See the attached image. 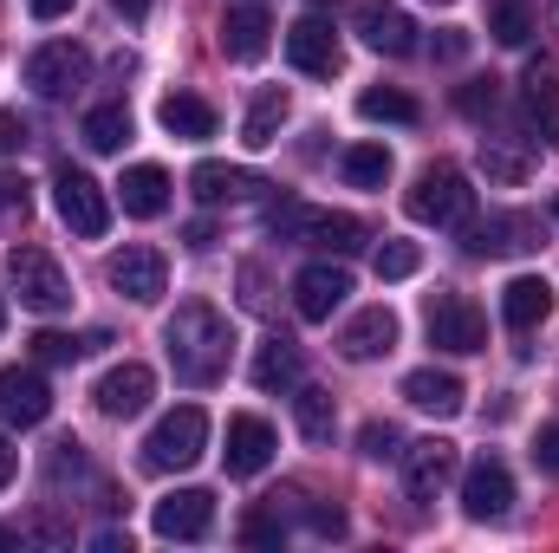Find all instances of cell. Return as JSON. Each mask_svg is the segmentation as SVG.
<instances>
[{
    "label": "cell",
    "mask_w": 559,
    "mask_h": 553,
    "mask_svg": "<svg viewBox=\"0 0 559 553\" xmlns=\"http://www.w3.org/2000/svg\"><path fill=\"white\" fill-rule=\"evenodd\" d=\"M481 169H488L495 183H521V176H527V163H521L514 150H501V143H488V138H481Z\"/></svg>",
    "instance_id": "cell-39"
},
{
    "label": "cell",
    "mask_w": 559,
    "mask_h": 553,
    "mask_svg": "<svg viewBox=\"0 0 559 553\" xmlns=\"http://www.w3.org/2000/svg\"><path fill=\"white\" fill-rule=\"evenodd\" d=\"M391 345H397V313H391V306H365V313H352L345 332H338V352H345L352 365H371V358H384Z\"/></svg>",
    "instance_id": "cell-18"
},
{
    "label": "cell",
    "mask_w": 559,
    "mask_h": 553,
    "mask_svg": "<svg viewBox=\"0 0 559 553\" xmlns=\"http://www.w3.org/2000/svg\"><path fill=\"white\" fill-rule=\"evenodd\" d=\"M0 548H20V534H13V528H0Z\"/></svg>",
    "instance_id": "cell-48"
},
{
    "label": "cell",
    "mask_w": 559,
    "mask_h": 553,
    "mask_svg": "<svg viewBox=\"0 0 559 553\" xmlns=\"http://www.w3.org/2000/svg\"><path fill=\"white\" fill-rule=\"evenodd\" d=\"M547 313H554V280L514 274L508 286H501V319H508V332H534Z\"/></svg>",
    "instance_id": "cell-22"
},
{
    "label": "cell",
    "mask_w": 559,
    "mask_h": 553,
    "mask_svg": "<svg viewBox=\"0 0 559 553\" xmlns=\"http://www.w3.org/2000/svg\"><path fill=\"white\" fill-rule=\"evenodd\" d=\"M26 13L33 20H59V13H72V0H26Z\"/></svg>",
    "instance_id": "cell-45"
},
{
    "label": "cell",
    "mask_w": 559,
    "mask_h": 553,
    "mask_svg": "<svg viewBox=\"0 0 559 553\" xmlns=\"http://www.w3.org/2000/svg\"><path fill=\"white\" fill-rule=\"evenodd\" d=\"M163 352H169L176 385L209 391V385L228 372V358H235V326H228L209 299H182V306L163 319Z\"/></svg>",
    "instance_id": "cell-1"
},
{
    "label": "cell",
    "mask_w": 559,
    "mask_h": 553,
    "mask_svg": "<svg viewBox=\"0 0 559 553\" xmlns=\"http://www.w3.org/2000/svg\"><path fill=\"white\" fill-rule=\"evenodd\" d=\"M411 215H417L423 228H468V215H475L468 176L455 163H429L417 176V189H411Z\"/></svg>",
    "instance_id": "cell-4"
},
{
    "label": "cell",
    "mask_w": 559,
    "mask_h": 553,
    "mask_svg": "<svg viewBox=\"0 0 559 553\" xmlns=\"http://www.w3.org/2000/svg\"><path fill=\"white\" fill-rule=\"evenodd\" d=\"M85 72H92V52H85L79 39H46V46L26 52V85H33L39 98H66V92H79Z\"/></svg>",
    "instance_id": "cell-8"
},
{
    "label": "cell",
    "mask_w": 559,
    "mask_h": 553,
    "mask_svg": "<svg viewBox=\"0 0 559 553\" xmlns=\"http://www.w3.org/2000/svg\"><path fill=\"white\" fill-rule=\"evenodd\" d=\"M306 528H312L319 541H338V534H345V515H338V508H306Z\"/></svg>",
    "instance_id": "cell-41"
},
{
    "label": "cell",
    "mask_w": 559,
    "mask_h": 553,
    "mask_svg": "<svg viewBox=\"0 0 559 553\" xmlns=\"http://www.w3.org/2000/svg\"><path fill=\"white\" fill-rule=\"evenodd\" d=\"M299 430H306L312 443H332V398H325V391H312V385L299 391Z\"/></svg>",
    "instance_id": "cell-35"
},
{
    "label": "cell",
    "mask_w": 559,
    "mask_h": 553,
    "mask_svg": "<svg viewBox=\"0 0 559 553\" xmlns=\"http://www.w3.org/2000/svg\"><path fill=\"white\" fill-rule=\"evenodd\" d=\"M7 286H13L20 306H33V313H66V306H72V280H66V268H59L46 248H13V255H7Z\"/></svg>",
    "instance_id": "cell-5"
},
{
    "label": "cell",
    "mask_w": 559,
    "mask_h": 553,
    "mask_svg": "<svg viewBox=\"0 0 559 553\" xmlns=\"http://www.w3.org/2000/svg\"><path fill=\"white\" fill-rule=\"evenodd\" d=\"M274 449H280V436H274V423L267 416H254V411H241V416H228V449H222V462H228V475H261L267 462H274Z\"/></svg>",
    "instance_id": "cell-12"
},
{
    "label": "cell",
    "mask_w": 559,
    "mask_h": 553,
    "mask_svg": "<svg viewBox=\"0 0 559 553\" xmlns=\"http://www.w3.org/2000/svg\"><path fill=\"white\" fill-rule=\"evenodd\" d=\"M13 475H20V456H13V449H7V436H0V489H7Z\"/></svg>",
    "instance_id": "cell-46"
},
{
    "label": "cell",
    "mask_w": 559,
    "mask_h": 553,
    "mask_svg": "<svg viewBox=\"0 0 559 553\" xmlns=\"http://www.w3.org/2000/svg\"><path fill=\"white\" fill-rule=\"evenodd\" d=\"M286 59H293L299 72H312V79H332V72H338V33H332V20H325V13L293 20V26H286Z\"/></svg>",
    "instance_id": "cell-16"
},
{
    "label": "cell",
    "mask_w": 559,
    "mask_h": 553,
    "mask_svg": "<svg viewBox=\"0 0 559 553\" xmlns=\"http://www.w3.org/2000/svg\"><path fill=\"white\" fill-rule=\"evenodd\" d=\"M150 528L163 541H202L215 528V495L209 489H169L156 508H150Z\"/></svg>",
    "instance_id": "cell-11"
},
{
    "label": "cell",
    "mask_w": 559,
    "mask_h": 553,
    "mask_svg": "<svg viewBox=\"0 0 559 553\" xmlns=\"http://www.w3.org/2000/svg\"><path fill=\"white\" fill-rule=\"evenodd\" d=\"M254 385H261V391H293V385H299V345H293V339H261V352H254Z\"/></svg>",
    "instance_id": "cell-27"
},
{
    "label": "cell",
    "mask_w": 559,
    "mask_h": 553,
    "mask_svg": "<svg viewBox=\"0 0 559 553\" xmlns=\"http://www.w3.org/2000/svg\"><path fill=\"white\" fill-rule=\"evenodd\" d=\"M202 449H209V411H202V404H176L169 416H156V430L143 436V469L176 475V469H189Z\"/></svg>",
    "instance_id": "cell-3"
},
{
    "label": "cell",
    "mask_w": 559,
    "mask_h": 553,
    "mask_svg": "<svg viewBox=\"0 0 559 553\" xmlns=\"http://www.w3.org/2000/svg\"><path fill=\"white\" fill-rule=\"evenodd\" d=\"M371 268H378V280H411L423 268V248L417 242H384V248L371 255Z\"/></svg>",
    "instance_id": "cell-34"
},
{
    "label": "cell",
    "mask_w": 559,
    "mask_h": 553,
    "mask_svg": "<svg viewBox=\"0 0 559 553\" xmlns=\"http://www.w3.org/2000/svg\"><path fill=\"white\" fill-rule=\"evenodd\" d=\"M267 228L286 242H306V248H325V255H352L365 248V222L345 215V209H306V202H274L267 209Z\"/></svg>",
    "instance_id": "cell-2"
},
{
    "label": "cell",
    "mask_w": 559,
    "mask_h": 553,
    "mask_svg": "<svg viewBox=\"0 0 559 553\" xmlns=\"http://www.w3.org/2000/svg\"><path fill=\"white\" fill-rule=\"evenodd\" d=\"M312 7H338V0H312Z\"/></svg>",
    "instance_id": "cell-50"
},
{
    "label": "cell",
    "mask_w": 559,
    "mask_h": 553,
    "mask_svg": "<svg viewBox=\"0 0 559 553\" xmlns=\"http://www.w3.org/2000/svg\"><path fill=\"white\" fill-rule=\"evenodd\" d=\"M111 286L131 299V306H150V299H163V280H169V268H163V255L156 248H124V255H111Z\"/></svg>",
    "instance_id": "cell-19"
},
{
    "label": "cell",
    "mask_w": 559,
    "mask_h": 553,
    "mask_svg": "<svg viewBox=\"0 0 559 553\" xmlns=\"http://www.w3.org/2000/svg\"><path fill=\"white\" fill-rule=\"evenodd\" d=\"M436 7H442V0H436Z\"/></svg>",
    "instance_id": "cell-52"
},
{
    "label": "cell",
    "mask_w": 559,
    "mask_h": 553,
    "mask_svg": "<svg viewBox=\"0 0 559 553\" xmlns=\"http://www.w3.org/2000/svg\"><path fill=\"white\" fill-rule=\"evenodd\" d=\"M118 202H124V215L156 222V215L169 209V169H163V163H131L124 183H118Z\"/></svg>",
    "instance_id": "cell-23"
},
{
    "label": "cell",
    "mask_w": 559,
    "mask_h": 553,
    "mask_svg": "<svg viewBox=\"0 0 559 553\" xmlns=\"http://www.w3.org/2000/svg\"><path fill=\"white\" fill-rule=\"evenodd\" d=\"M345 293H352V274H345L338 261H312V268H299V280H293V306H299V319H312V326H325V319L345 306Z\"/></svg>",
    "instance_id": "cell-14"
},
{
    "label": "cell",
    "mask_w": 559,
    "mask_h": 553,
    "mask_svg": "<svg viewBox=\"0 0 559 553\" xmlns=\"http://www.w3.org/2000/svg\"><path fill=\"white\" fill-rule=\"evenodd\" d=\"M156 125L182 143H202V138H215V105L195 98V92H169V98L156 105Z\"/></svg>",
    "instance_id": "cell-24"
},
{
    "label": "cell",
    "mask_w": 559,
    "mask_h": 553,
    "mask_svg": "<svg viewBox=\"0 0 559 553\" xmlns=\"http://www.w3.org/2000/svg\"><path fill=\"white\" fill-rule=\"evenodd\" d=\"M423 326H429V345L436 352H455V358L488 352V319H481V306L468 293H436L429 313H423Z\"/></svg>",
    "instance_id": "cell-6"
},
{
    "label": "cell",
    "mask_w": 559,
    "mask_h": 553,
    "mask_svg": "<svg viewBox=\"0 0 559 553\" xmlns=\"http://www.w3.org/2000/svg\"><path fill=\"white\" fill-rule=\"evenodd\" d=\"M0 326H7V293H0Z\"/></svg>",
    "instance_id": "cell-49"
},
{
    "label": "cell",
    "mask_w": 559,
    "mask_h": 553,
    "mask_svg": "<svg viewBox=\"0 0 559 553\" xmlns=\"http://www.w3.org/2000/svg\"><path fill=\"white\" fill-rule=\"evenodd\" d=\"M462 508H468V521H501V515L514 508V475H508L501 456H475V462H468V475H462Z\"/></svg>",
    "instance_id": "cell-10"
},
{
    "label": "cell",
    "mask_w": 559,
    "mask_h": 553,
    "mask_svg": "<svg viewBox=\"0 0 559 553\" xmlns=\"http://www.w3.org/2000/svg\"><path fill=\"white\" fill-rule=\"evenodd\" d=\"M358 118L365 125H417L423 105L411 92H397V85H371V92H358Z\"/></svg>",
    "instance_id": "cell-28"
},
{
    "label": "cell",
    "mask_w": 559,
    "mask_h": 553,
    "mask_svg": "<svg viewBox=\"0 0 559 553\" xmlns=\"http://www.w3.org/2000/svg\"><path fill=\"white\" fill-rule=\"evenodd\" d=\"M92 398H98V411L118 416V423H124V416H143L150 411V398H156V372L138 365V358H124V365H111V372L98 378Z\"/></svg>",
    "instance_id": "cell-13"
},
{
    "label": "cell",
    "mask_w": 559,
    "mask_h": 553,
    "mask_svg": "<svg viewBox=\"0 0 559 553\" xmlns=\"http://www.w3.org/2000/svg\"><path fill=\"white\" fill-rule=\"evenodd\" d=\"M267 39H274V20H267V7L241 0V7H228V13H222V52H228L235 66H254V59L267 52Z\"/></svg>",
    "instance_id": "cell-20"
},
{
    "label": "cell",
    "mask_w": 559,
    "mask_h": 553,
    "mask_svg": "<svg viewBox=\"0 0 559 553\" xmlns=\"http://www.w3.org/2000/svg\"><path fill=\"white\" fill-rule=\"evenodd\" d=\"M455 105H462V118H488V111H495V79H468V85L455 92Z\"/></svg>",
    "instance_id": "cell-40"
},
{
    "label": "cell",
    "mask_w": 559,
    "mask_h": 553,
    "mask_svg": "<svg viewBox=\"0 0 559 553\" xmlns=\"http://www.w3.org/2000/svg\"><path fill=\"white\" fill-rule=\"evenodd\" d=\"M462 248H468V255H481V261H501V255H527V248H540V215H527V209L488 215V222L462 228Z\"/></svg>",
    "instance_id": "cell-9"
},
{
    "label": "cell",
    "mask_w": 559,
    "mask_h": 553,
    "mask_svg": "<svg viewBox=\"0 0 559 553\" xmlns=\"http://www.w3.org/2000/svg\"><path fill=\"white\" fill-rule=\"evenodd\" d=\"M534 462H540L547 475H559V423H547V430L534 436Z\"/></svg>",
    "instance_id": "cell-42"
},
{
    "label": "cell",
    "mask_w": 559,
    "mask_h": 553,
    "mask_svg": "<svg viewBox=\"0 0 559 553\" xmlns=\"http://www.w3.org/2000/svg\"><path fill=\"white\" fill-rule=\"evenodd\" d=\"M52 202H59V222H66L72 235H85V242H98V235L111 228V196H105L85 169H72V163H59V176H52Z\"/></svg>",
    "instance_id": "cell-7"
},
{
    "label": "cell",
    "mask_w": 559,
    "mask_h": 553,
    "mask_svg": "<svg viewBox=\"0 0 559 553\" xmlns=\"http://www.w3.org/2000/svg\"><path fill=\"white\" fill-rule=\"evenodd\" d=\"M26 150V125H20V111H0V156H20Z\"/></svg>",
    "instance_id": "cell-43"
},
{
    "label": "cell",
    "mask_w": 559,
    "mask_h": 553,
    "mask_svg": "<svg viewBox=\"0 0 559 553\" xmlns=\"http://www.w3.org/2000/svg\"><path fill=\"white\" fill-rule=\"evenodd\" d=\"M358 39L371 52H384V59H404V52H417V20L404 7H391V0H365L358 7Z\"/></svg>",
    "instance_id": "cell-15"
},
{
    "label": "cell",
    "mask_w": 559,
    "mask_h": 553,
    "mask_svg": "<svg viewBox=\"0 0 559 553\" xmlns=\"http://www.w3.org/2000/svg\"><path fill=\"white\" fill-rule=\"evenodd\" d=\"M26 209H33V183L0 169V222H26Z\"/></svg>",
    "instance_id": "cell-37"
},
{
    "label": "cell",
    "mask_w": 559,
    "mask_h": 553,
    "mask_svg": "<svg viewBox=\"0 0 559 553\" xmlns=\"http://www.w3.org/2000/svg\"><path fill=\"white\" fill-rule=\"evenodd\" d=\"M286 111H293V98H286L280 85L254 92V105H248V125H241V143H248V150H267V143H280V125H286Z\"/></svg>",
    "instance_id": "cell-26"
},
{
    "label": "cell",
    "mask_w": 559,
    "mask_h": 553,
    "mask_svg": "<svg viewBox=\"0 0 559 553\" xmlns=\"http://www.w3.org/2000/svg\"><path fill=\"white\" fill-rule=\"evenodd\" d=\"M241 541H248V548H280V541H286V521L267 515V508H254V515L241 521Z\"/></svg>",
    "instance_id": "cell-38"
},
{
    "label": "cell",
    "mask_w": 559,
    "mask_h": 553,
    "mask_svg": "<svg viewBox=\"0 0 559 553\" xmlns=\"http://www.w3.org/2000/svg\"><path fill=\"white\" fill-rule=\"evenodd\" d=\"M468 52V33L462 26H442V39H436V59H462Z\"/></svg>",
    "instance_id": "cell-44"
},
{
    "label": "cell",
    "mask_w": 559,
    "mask_h": 553,
    "mask_svg": "<svg viewBox=\"0 0 559 553\" xmlns=\"http://www.w3.org/2000/svg\"><path fill=\"white\" fill-rule=\"evenodd\" d=\"M554 215H559V196H554Z\"/></svg>",
    "instance_id": "cell-51"
},
{
    "label": "cell",
    "mask_w": 559,
    "mask_h": 553,
    "mask_svg": "<svg viewBox=\"0 0 559 553\" xmlns=\"http://www.w3.org/2000/svg\"><path fill=\"white\" fill-rule=\"evenodd\" d=\"M338 169H345L352 189H384V183H391V150H384V143H352Z\"/></svg>",
    "instance_id": "cell-31"
},
{
    "label": "cell",
    "mask_w": 559,
    "mask_h": 553,
    "mask_svg": "<svg viewBox=\"0 0 559 553\" xmlns=\"http://www.w3.org/2000/svg\"><path fill=\"white\" fill-rule=\"evenodd\" d=\"M105 345V332H85V339H72V332H39L33 339V358L39 365H72V358H85V352H98Z\"/></svg>",
    "instance_id": "cell-32"
},
{
    "label": "cell",
    "mask_w": 559,
    "mask_h": 553,
    "mask_svg": "<svg viewBox=\"0 0 559 553\" xmlns=\"http://www.w3.org/2000/svg\"><path fill=\"white\" fill-rule=\"evenodd\" d=\"M0 416H13L20 430L46 423V416H52V385H46L33 365H7V372H0Z\"/></svg>",
    "instance_id": "cell-17"
},
{
    "label": "cell",
    "mask_w": 559,
    "mask_h": 553,
    "mask_svg": "<svg viewBox=\"0 0 559 553\" xmlns=\"http://www.w3.org/2000/svg\"><path fill=\"white\" fill-rule=\"evenodd\" d=\"M79 138L92 143L98 156L124 150V143H131V111H124V105H92V111H85V131H79Z\"/></svg>",
    "instance_id": "cell-30"
},
{
    "label": "cell",
    "mask_w": 559,
    "mask_h": 553,
    "mask_svg": "<svg viewBox=\"0 0 559 553\" xmlns=\"http://www.w3.org/2000/svg\"><path fill=\"white\" fill-rule=\"evenodd\" d=\"M404 398H411L417 411H429V416H455L468 391H462V378H455V372L423 365V372H411V378H404Z\"/></svg>",
    "instance_id": "cell-25"
},
{
    "label": "cell",
    "mask_w": 559,
    "mask_h": 553,
    "mask_svg": "<svg viewBox=\"0 0 559 553\" xmlns=\"http://www.w3.org/2000/svg\"><path fill=\"white\" fill-rule=\"evenodd\" d=\"M358 443H365V456H371V462H391V456H404V436H397V423H365V430H358Z\"/></svg>",
    "instance_id": "cell-36"
},
{
    "label": "cell",
    "mask_w": 559,
    "mask_h": 553,
    "mask_svg": "<svg viewBox=\"0 0 559 553\" xmlns=\"http://www.w3.org/2000/svg\"><path fill=\"white\" fill-rule=\"evenodd\" d=\"M189 189H195V202H228V196H248L254 176L248 169H228V163H195L189 169Z\"/></svg>",
    "instance_id": "cell-29"
},
{
    "label": "cell",
    "mask_w": 559,
    "mask_h": 553,
    "mask_svg": "<svg viewBox=\"0 0 559 553\" xmlns=\"http://www.w3.org/2000/svg\"><path fill=\"white\" fill-rule=\"evenodd\" d=\"M449 475H455V443L429 436V443H411L404 449V489H411V502H429Z\"/></svg>",
    "instance_id": "cell-21"
},
{
    "label": "cell",
    "mask_w": 559,
    "mask_h": 553,
    "mask_svg": "<svg viewBox=\"0 0 559 553\" xmlns=\"http://www.w3.org/2000/svg\"><path fill=\"white\" fill-rule=\"evenodd\" d=\"M488 33H495L501 46H527V39H534V13H527V0H501L495 20H488Z\"/></svg>",
    "instance_id": "cell-33"
},
{
    "label": "cell",
    "mask_w": 559,
    "mask_h": 553,
    "mask_svg": "<svg viewBox=\"0 0 559 553\" xmlns=\"http://www.w3.org/2000/svg\"><path fill=\"white\" fill-rule=\"evenodd\" d=\"M111 7H118L124 20H143V13H150V0H111Z\"/></svg>",
    "instance_id": "cell-47"
}]
</instances>
